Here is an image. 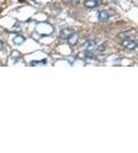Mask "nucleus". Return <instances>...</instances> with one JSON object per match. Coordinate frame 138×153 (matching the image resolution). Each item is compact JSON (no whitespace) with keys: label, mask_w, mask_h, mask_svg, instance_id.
<instances>
[{"label":"nucleus","mask_w":138,"mask_h":153,"mask_svg":"<svg viewBox=\"0 0 138 153\" xmlns=\"http://www.w3.org/2000/svg\"><path fill=\"white\" fill-rule=\"evenodd\" d=\"M122 45H123V47H125L127 50L132 51V50H136V47H137V42L130 38L122 39Z\"/></svg>","instance_id":"1"},{"label":"nucleus","mask_w":138,"mask_h":153,"mask_svg":"<svg viewBox=\"0 0 138 153\" xmlns=\"http://www.w3.org/2000/svg\"><path fill=\"white\" fill-rule=\"evenodd\" d=\"M112 16H113L112 10H100L99 14H98V19H99V21H107Z\"/></svg>","instance_id":"2"},{"label":"nucleus","mask_w":138,"mask_h":153,"mask_svg":"<svg viewBox=\"0 0 138 153\" xmlns=\"http://www.w3.org/2000/svg\"><path fill=\"white\" fill-rule=\"evenodd\" d=\"M96 42L94 40H86L84 44H83V48H84L86 52H92L94 51L96 48Z\"/></svg>","instance_id":"3"},{"label":"nucleus","mask_w":138,"mask_h":153,"mask_svg":"<svg viewBox=\"0 0 138 153\" xmlns=\"http://www.w3.org/2000/svg\"><path fill=\"white\" fill-rule=\"evenodd\" d=\"M78 38H79V36H78V33L77 32H73L70 36H69L68 38V43L70 46H75L77 44V42H78Z\"/></svg>","instance_id":"4"},{"label":"nucleus","mask_w":138,"mask_h":153,"mask_svg":"<svg viewBox=\"0 0 138 153\" xmlns=\"http://www.w3.org/2000/svg\"><path fill=\"white\" fill-rule=\"evenodd\" d=\"M136 32L135 29H130V30H127V31H123L121 33H119V38L121 39H127V38H130L131 36Z\"/></svg>","instance_id":"5"},{"label":"nucleus","mask_w":138,"mask_h":153,"mask_svg":"<svg viewBox=\"0 0 138 153\" xmlns=\"http://www.w3.org/2000/svg\"><path fill=\"white\" fill-rule=\"evenodd\" d=\"M73 32H74L73 29H70V28H65V29H62V30L60 31V38L67 39Z\"/></svg>","instance_id":"6"},{"label":"nucleus","mask_w":138,"mask_h":153,"mask_svg":"<svg viewBox=\"0 0 138 153\" xmlns=\"http://www.w3.org/2000/svg\"><path fill=\"white\" fill-rule=\"evenodd\" d=\"M84 5L86 8H94L99 5V2L97 0H86L84 2Z\"/></svg>","instance_id":"7"},{"label":"nucleus","mask_w":138,"mask_h":153,"mask_svg":"<svg viewBox=\"0 0 138 153\" xmlns=\"http://www.w3.org/2000/svg\"><path fill=\"white\" fill-rule=\"evenodd\" d=\"M24 40H25V38H24L23 36H21V35H17L15 38H14V43H15L16 45H21Z\"/></svg>","instance_id":"8"},{"label":"nucleus","mask_w":138,"mask_h":153,"mask_svg":"<svg viewBox=\"0 0 138 153\" xmlns=\"http://www.w3.org/2000/svg\"><path fill=\"white\" fill-rule=\"evenodd\" d=\"M107 47V45H106V43H102V44H100V45L96 46V51H97V53H101V52H104L105 51V48Z\"/></svg>","instance_id":"9"},{"label":"nucleus","mask_w":138,"mask_h":153,"mask_svg":"<svg viewBox=\"0 0 138 153\" xmlns=\"http://www.w3.org/2000/svg\"><path fill=\"white\" fill-rule=\"evenodd\" d=\"M62 1L66 4H74V0H62Z\"/></svg>","instance_id":"10"},{"label":"nucleus","mask_w":138,"mask_h":153,"mask_svg":"<svg viewBox=\"0 0 138 153\" xmlns=\"http://www.w3.org/2000/svg\"><path fill=\"white\" fill-rule=\"evenodd\" d=\"M0 50H4V43L0 42Z\"/></svg>","instance_id":"11"}]
</instances>
